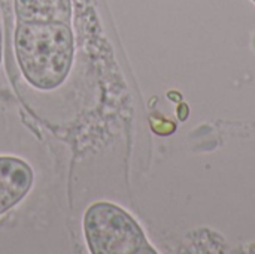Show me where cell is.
Returning <instances> with one entry per match:
<instances>
[{
	"label": "cell",
	"mask_w": 255,
	"mask_h": 254,
	"mask_svg": "<svg viewBox=\"0 0 255 254\" xmlns=\"http://www.w3.org/2000/svg\"><path fill=\"white\" fill-rule=\"evenodd\" d=\"M12 60L18 78L30 91H60L76 63V39L72 24L15 22Z\"/></svg>",
	"instance_id": "6da1fadb"
},
{
	"label": "cell",
	"mask_w": 255,
	"mask_h": 254,
	"mask_svg": "<svg viewBox=\"0 0 255 254\" xmlns=\"http://www.w3.org/2000/svg\"><path fill=\"white\" fill-rule=\"evenodd\" d=\"M33 184L34 171L24 159L0 156V217L21 204Z\"/></svg>",
	"instance_id": "3957f363"
},
{
	"label": "cell",
	"mask_w": 255,
	"mask_h": 254,
	"mask_svg": "<svg viewBox=\"0 0 255 254\" xmlns=\"http://www.w3.org/2000/svg\"><path fill=\"white\" fill-rule=\"evenodd\" d=\"M15 22L73 21V0H13Z\"/></svg>",
	"instance_id": "277c9868"
},
{
	"label": "cell",
	"mask_w": 255,
	"mask_h": 254,
	"mask_svg": "<svg viewBox=\"0 0 255 254\" xmlns=\"http://www.w3.org/2000/svg\"><path fill=\"white\" fill-rule=\"evenodd\" d=\"M82 232L91 254H155L139 223L111 202L91 204L82 217Z\"/></svg>",
	"instance_id": "7a4b0ae2"
},
{
	"label": "cell",
	"mask_w": 255,
	"mask_h": 254,
	"mask_svg": "<svg viewBox=\"0 0 255 254\" xmlns=\"http://www.w3.org/2000/svg\"><path fill=\"white\" fill-rule=\"evenodd\" d=\"M253 1H254V3H255V0H253Z\"/></svg>",
	"instance_id": "5b68a950"
}]
</instances>
